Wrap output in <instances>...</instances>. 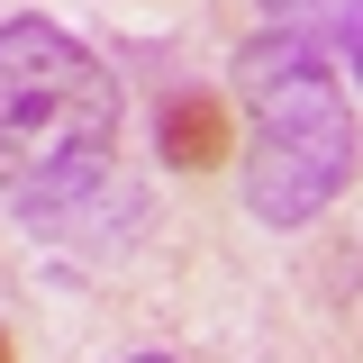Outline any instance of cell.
Segmentation results:
<instances>
[{"instance_id": "obj_3", "label": "cell", "mask_w": 363, "mask_h": 363, "mask_svg": "<svg viewBox=\"0 0 363 363\" xmlns=\"http://www.w3.org/2000/svg\"><path fill=\"white\" fill-rule=\"evenodd\" d=\"M155 145H164L173 173H209V164H227V100H218V91H173Z\"/></svg>"}, {"instance_id": "obj_7", "label": "cell", "mask_w": 363, "mask_h": 363, "mask_svg": "<svg viewBox=\"0 0 363 363\" xmlns=\"http://www.w3.org/2000/svg\"><path fill=\"white\" fill-rule=\"evenodd\" d=\"M128 363H173V354H128Z\"/></svg>"}, {"instance_id": "obj_6", "label": "cell", "mask_w": 363, "mask_h": 363, "mask_svg": "<svg viewBox=\"0 0 363 363\" xmlns=\"http://www.w3.org/2000/svg\"><path fill=\"white\" fill-rule=\"evenodd\" d=\"M0 363H18V354H9V327H0Z\"/></svg>"}, {"instance_id": "obj_1", "label": "cell", "mask_w": 363, "mask_h": 363, "mask_svg": "<svg viewBox=\"0 0 363 363\" xmlns=\"http://www.w3.org/2000/svg\"><path fill=\"white\" fill-rule=\"evenodd\" d=\"M118 82L64 18H9L0 28V200L9 218L64 245H100L128 218L118 191Z\"/></svg>"}, {"instance_id": "obj_4", "label": "cell", "mask_w": 363, "mask_h": 363, "mask_svg": "<svg viewBox=\"0 0 363 363\" xmlns=\"http://www.w3.org/2000/svg\"><path fill=\"white\" fill-rule=\"evenodd\" d=\"M336 45H345V64H354V82H363V0L336 9Z\"/></svg>"}, {"instance_id": "obj_2", "label": "cell", "mask_w": 363, "mask_h": 363, "mask_svg": "<svg viewBox=\"0 0 363 363\" xmlns=\"http://www.w3.org/2000/svg\"><path fill=\"white\" fill-rule=\"evenodd\" d=\"M236 82H245V182H236L245 209L281 236L327 218L363 164V136L327 73L318 28H264L236 55Z\"/></svg>"}, {"instance_id": "obj_5", "label": "cell", "mask_w": 363, "mask_h": 363, "mask_svg": "<svg viewBox=\"0 0 363 363\" xmlns=\"http://www.w3.org/2000/svg\"><path fill=\"white\" fill-rule=\"evenodd\" d=\"M327 18V0H264V28H309Z\"/></svg>"}]
</instances>
